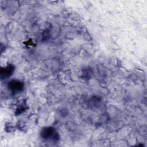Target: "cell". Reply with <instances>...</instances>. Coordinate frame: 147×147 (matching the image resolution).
Returning <instances> with one entry per match:
<instances>
[{"mask_svg": "<svg viewBox=\"0 0 147 147\" xmlns=\"http://www.w3.org/2000/svg\"><path fill=\"white\" fill-rule=\"evenodd\" d=\"M41 136L45 140L56 141L59 140V136L56 130L53 127H47L42 130Z\"/></svg>", "mask_w": 147, "mask_h": 147, "instance_id": "cell-1", "label": "cell"}, {"mask_svg": "<svg viewBox=\"0 0 147 147\" xmlns=\"http://www.w3.org/2000/svg\"><path fill=\"white\" fill-rule=\"evenodd\" d=\"M24 84L17 80H12L8 83V87L13 93H17L22 90Z\"/></svg>", "mask_w": 147, "mask_h": 147, "instance_id": "cell-2", "label": "cell"}, {"mask_svg": "<svg viewBox=\"0 0 147 147\" xmlns=\"http://www.w3.org/2000/svg\"><path fill=\"white\" fill-rule=\"evenodd\" d=\"M14 71V66L12 64H9L6 67L2 68L1 69V79H6L9 78Z\"/></svg>", "mask_w": 147, "mask_h": 147, "instance_id": "cell-3", "label": "cell"}]
</instances>
